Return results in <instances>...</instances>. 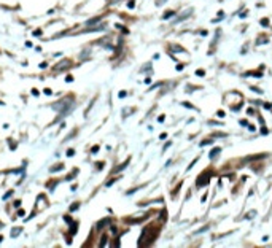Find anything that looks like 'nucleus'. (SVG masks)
<instances>
[{
	"label": "nucleus",
	"instance_id": "1",
	"mask_svg": "<svg viewBox=\"0 0 272 248\" xmlns=\"http://www.w3.org/2000/svg\"><path fill=\"white\" fill-rule=\"evenodd\" d=\"M156 234H158V228H155V226H148V228H145L142 231V236H140V240H138V245H142V242L145 239H148V245L155 240L156 237Z\"/></svg>",
	"mask_w": 272,
	"mask_h": 248
},
{
	"label": "nucleus",
	"instance_id": "2",
	"mask_svg": "<svg viewBox=\"0 0 272 248\" xmlns=\"http://www.w3.org/2000/svg\"><path fill=\"white\" fill-rule=\"evenodd\" d=\"M72 105H73L72 100H62L59 103H53V108L54 110H61L59 113H62V115H67V111L72 108Z\"/></svg>",
	"mask_w": 272,
	"mask_h": 248
},
{
	"label": "nucleus",
	"instance_id": "3",
	"mask_svg": "<svg viewBox=\"0 0 272 248\" xmlns=\"http://www.w3.org/2000/svg\"><path fill=\"white\" fill-rule=\"evenodd\" d=\"M210 176H212V175H210V173H208V172H204V173H202V175L199 176V178H197V181H196V185H197V186H205V185H207V183H208V181H210Z\"/></svg>",
	"mask_w": 272,
	"mask_h": 248
},
{
	"label": "nucleus",
	"instance_id": "4",
	"mask_svg": "<svg viewBox=\"0 0 272 248\" xmlns=\"http://www.w3.org/2000/svg\"><path fill=\"white\" fill-rule=\"evenodd\" d=\"M72 64H70V61H62V64H58L56 65V70H62V68H68Z\"/></svg>",
	"mask_w": 272,
	"mask_h": 248
},
{
	"label": "nucleus",
	"instance_id": "5",
	"mask_svg": "<svg viewBox=\"0 0 272 248\" xmlns=\"http://www.w3.org/2000/svg\"><path fill=\"white\" fill-rule=\"evenodd\" d=\"M110 223H111V219H110V218H105V219H102V221H100L99 224H97V228L102 229L103 226H107V224H110Z\"/></svg>",
	"mask_w": 272,
	"mask_h": 248
},
{
	"label": "nucleus",
	"instance_id": "6",
	"mask_svg": "<svg viewBox=\"0 0 272 248\" xmlns=\"http://www.w3.org/2000/svg\"><path fill=\"white\" fill-rule=\"evenodd\" d=\"M62 169H64V164H58V166H53L50 170L51 172H59V170H62Z\"/></svg>",
	"mask_w": 272,
	"mask_h": 248
},
{
	"label": "nucleus",
	"instance_id": "7",
	"mask_svg": "<svg viewBox=\"0 0 272 248\" xmlns=\"http://www.w3.org/2000/svg\"><path fill=\"white\" fill-rule=\"evenodd\" d=\"M220 151H221L220 148H215V150H213V151H212L210 154H208V156H210V159H213L215 156H218V154H220Z\"/></svg>",
	"mask_w": 272,
	"mask_h": 248
},
{
	"label": "nucleus",
	"instance_id": "8",
	"mask_svg": "<svg viewBox=\"0 0 272 248\" xmlns=\"http://www.w3.org/2000/svg\"><path fill=\"white\" fill-rule=\"evenodd\" d=\"M213 143V138H208V140H204L201 141V146H205V145H212Z\"/></svg>",
	"mask_w": 272,
	"mask_h": 248
},
{
	"label": "nucleus",
	"instance_id": "9",
	"mask_svg": "<svg viewBox=\"0 0 272 248\" xmlns=\"http://www.w3.org/2000/svg\"><path fill=\"white\" fill-rule=\"evenodd\" d=\"M19 234H21V228H16V229L11 231V237H16V236H19Z\"/></svg>",
	"mask_w": 272,
	"mask_h": 248
},
{
	"label": "nucleus",
	"instance_id": "10",
	"mask_svg": "<svg viewBox=\"0 0 272 248\" xmlns=\"http://www.w3.org/2000/svg\"><path fill=\"white\" fill-rule=\"evenodd\" d=\"M78 231V223H72V229H70V234H75Z\"/></svg>",
	"mask_w": 272,
	"mask_h": 248
},
{
	"label": "nucleus",
	"instance_id": "11",
	"mask_svg": "<svg viewBox=\"0 0 272 248\" xmlns=\"http://www.w3.org/2000/svg\"><path fill=\"white\" fill-rule=\"evenodd\" d=\"M127 164H129V161H126V162H123V164H121L120 167H116V169H115V170H113V172H118V170H121V169H124V167H126Z\"/></svg>",
	"mask_w": 272,
	"mask_h": 248
},
{
	"label": "nucleus",
	"instance_id": "12",
	"mask_svg": "<svg viewBox=\"0 0 272 248\" xmlns=\"http://www.w3.org/2000/svg\"><path fill=\"white\" fill-rule=\"evenodd\" d=\"M173 15H175V11H169V13H166V15H164V19H169V18H170V16H173Z\"/></svg>",
	"mask_w": 272,
	"mask_h": 248
},
{
	"label": "nucleus",
	"instance_id": "13",
	"mask_svg": "<svg viewBox=\"0 0 272 248\" xmlns=\"http://www.w3.org/2000/svg\"><path fill=\"white\" fill-rule=\"evenodd\" d=\"M261 24H263L264 27H269V21H267L266 18H264V19H261Z\"/></svg>",
	"mask_w": 272,
	"mask_h": 248
},
{
	"label": "nucleus",
	"instance_id": "14",
	"mask_svg": "<svg viewBox=\"0 0 272 248\" xmlns=\"http://www.w3.org/2000/svg\"><path fill=\"white\" fill-rule=\"evenodd\" d=\"M196 75H197V76H204L205 72H204V70H196Z\"/></svg>",
	"mask_w": 272,
	"mask_h": 248
},
{
	"label": "nucleus",
	"instance_id": "15",
	"mask_svg": "<svg viewBox=\"0 0 272 248\" xmlns=\"http://www.w3.org/2000/svg\"><path fill=\"white\" fill-rule=\"evenodd\" d=\"M64 221H65V223H70V224H72V218H70V216H64Z\"/></svg>",
	"mask_w": 272,
	"mask_h": 248
},
{
	"label": "nucleus",
	"instance_id": "16",
	"mask_svg": "<svg viewBox=\"0 0 272 248\" xmlns=\"http://www.w3.org/2000/svg\"><path fill=\"white\" fill-rule=\"evenodd\" d=\"M78 207H80V204H73V205H72V207H70V210L73 211V210H76V208H78Z\"/></svg>",
	"mask_w": 272,
	"mask_h": 248
},
{
	"label": "nucleus",
	"instance_id": "17",
	"mask_svg": "<svg viewBox=\"0 0 272 248\" xmlns=\"http://www.w3.org/2000/svg\"><path fill=\"white\" fill-rule=\"evenodd\" d=\"M11 194H13V191H10V193H6V194L3 196V199H8V197H10Z\"/></svg>",
	"mask_w": 272,
	"mask_h": 248
},
{
	"label": "nucleus",
	"instance_id": "18",
	"mask_svg": "<svg viewBox=\"0 0 272 248\" xmlns=\"http://www.w3.org/2000/svg\"><path fill=\"white\" fill-rule=\"evenodd\" d=\"M73 154H75V150H68L67 151V156H73Z\"/></svg>",
	"mask_w": 272,
	"mask_h": 248
},
{
	"label": "nucleus",
	"instance_id": "19",
	"mask_svg": "<svg viewBox=\"0 0 272 248\" xmlns=\"http://www.w3.org/2000/svg\"><path fill=\"white\" fill-rule=\"evenodd\" d=\"M105 240H107V237H102V242H100V246H103V245H105V243H107V242H105Z\"/></svg>",
	"mask_w": 272,
	"mask_h": 248
},
{
	"label": "nucleus",
	"instance_id": "20",
	"mask_svg": "<svg viewBox=\"0 0 272 248\" xmlns=\"http://www.w3.org/2000/svg\"><path fill=\"white\" fill-rule=\"evenodd\" d=\"M97 150H99V146H92V150H91V153H97Z\"/></svg>",
	"mask_w": 272,
	"mask_h": 248
},
{
	"label": "nucleus",
	"instance_id": "21",
	"mask_svg": "<svg viewBox=\"0 0 272 248\" xmlns=\"http://www.w3.org/2000/svg\"><path fill=\"white\" fill-rule=\"evenodd\" d=\"M97 169H103V162H97Z\"/></svg>",
	"mask_w": 272,
	"mask_h": 248
},
{
	"label": "nucleus",
	"instance_id": "22",
	"mask_svg": "<svg viewBox=\"0 0 272 248\" xmlns=\"http://www.w3.org/2000/svg\"><path fill=\"white\" fill-rule=\"evenodd\" d=\"M240 124H242V126H247V127H248V123L245 121V119H242V121H240Z\"/></svg>",
	"mask_w": 272,
	"mask_h": 248
},
{
	"label": "nucleus",
	"instance_id": "23",
	"mask_svg": "<svg viewBox=\"0 0 272 248\" xmlns=\"http://www.w3.org/2000/svg\"><path fill=\"white\" fill-rule=\"evenodd\" d=\"M164 2H166V0H158V5H162Z\"/></svg>",
	"mask_w": 272,
	"mask_h": 248
},
{
	"label": "nucleus",
	"instance_id": "24",
	"mask_svg": "<svg viewBox=\"0 0 272 248\" xmlns=\"http://www.w3.org/2000/svg\"><path fill=\"white\" fill-rule=\"evenodd\" d=\"M0 228H2V223H0Z\"/></svg>",
	"mask_w": 272,
	"mask_h": 248
}]
</instances>
